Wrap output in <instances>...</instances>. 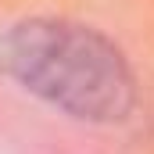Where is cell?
Instances as JSON below:
<instances>
[{
	"label": "cell",
	"instance_id": "6da1fadb",
	"mask_svg": "<svg viewBox=\"0 0 154 154\" xmlns=\"http://www.w3.org/2000/svg\"><path fill=\"white\" fill-rule=\"evenodd\" d=\"M4 68L22 90L79 122H125L136 75L111 39L72 18H25L4 39Z\"/></svg>",
	"mask_w": 154,
	"mask_h": 154
}]
</instances>
